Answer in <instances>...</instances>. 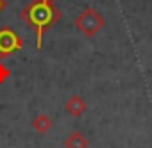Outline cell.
Returning <instances> with one entry per match:
<instances>
[{
    "label": "cell",
    "instance_id": "cell-5",
    "mask_svg": "<svg viewBox=\"0 0 152 148\" xmlns=\"http://www.w3.org/2000/svg\"><path fill=\"white\" fill-rule=\"evenodd\" d=\"M88 146H90V139L79 130L72 132L64 139V148H88Z\"/></svg>",
    "mask_w": 152,
    "mask_h": 148
},
{
    "label": "cell",
    "instance_id": "cell-4",
    "mask_svg": "<svg viewBox=\"0 0 152 148\" xmlns=\"http://www.w3.org/2000/svg\"><path fill=\"white\" fill-rule=\"evenodd\" d=\"M64 111H66L70 116H73V118H81V116L88 111V104H86V100H84L83 96L73 95L72 98L66 100V104H64Z\"/></svg>",
    "mask_w": 152,
    "mask_h": 148
},
{
    "label": "cell",
    "instance_id": "cell-7",
    "mask_svg": "<svg viewBox=\"0 0 152 148\" xmlns=\"http://www.w3.org/2000/svg\"><path fill=\"white\" fill-rule=\"evenodd\" d=\"M9 77H11V70L2 62V64H0V84H4Z\"/></svg>",
    "mask_w": 152,
    "mask_h": 148
},
{
    "label": "cell",
    "instance_id": "cell-6",
    "mask_svg": "<svg viewBox=\"0 0 152 148\" xmlns=\"http://www.w3.org/2000/svg\"><path fill=\"white\" fill-rule=\"evenodd\" d=\"M31 125H32V128H34L38 134H47V132H50V128L54 127V121H52L50 116L39 114V116H36V118L32 120Z\"/></svg>",
    "mask_w": 152,
    "mask_h": 148
},
{
    "label": "cell",
    "instance_id": "cell-1",
    "mask_svg": "<svg viewBox=\"0 0 152 148\" xmlns=\"http://www.w3.org/2000/svg\"><path fill=\"white\" fill-rule=\"evenodd\" d=\"M20 18L23 20V23L34 27L36 48H41L45 30L50 29L56 22H59L61 11L57 9V6H54L52 2H47V0H32L31 4H27L20 11Z\"/></svg>",
    "mask_w": 152,
    "mask_h": 148
},
{
    "label": "cell",
    "instance_id": "cell-2",
    "mask_svg": "<svg viewBox=\"0 0 152 148\" xmlns=\"http://www.w3.org/2000/svg\"><path fill=\"white\" fill-rule=\"evenodd\" d=\"M106 25L104 16L93 9V7H86L83 9L77 18H75V29H77L84 38H95Z\"/></svg>",
    "mask_w": 152,
    "mask_h": 148
},
{
    "label": "cell",
    "instance_id": "cell-8",
    "mask_svg": "<svg viewBox=\"0 0 152 148\" xmlns=\"http://www.w3.org/2000/svg\"><path fill=\"white\" fill-rule=\"evenodd\" d=\"M6 6H7V4H6V0H0V11H4Z\"/></svg>",
    "mask_w": 152,
    "mask_h": 148
},
{
    "label": "cell",
    "instance_id": "cell-10",
    "mask_svg": "<svg viewBox=\"0 0 152 148\" xmlns=\"http://www.w3.org/2000/svg\"><path fill=\"white\" fill-rule=\"evenodd\" d=\"M47 2H54V0H47Z\"/></svg>",
    "mask_w": 152,
    "mask_h": 148
},
{
    "label": "cell",
    "instance_id": "cell-3",
    "mask_svg": "<svg viewBox=\"0 0 152 148\" xmlns=\"http://www.w3.org/2000/svg\"><path fill=\"white\" fill-rule=\"evenodd\" d=\"M23 48V39L15 32L11 27H2L0 29V52L6 57L20 52Z\"/></svg>",
    "mask_w": 152,
    "mask_h": 148
},
{
    "label": "cell",
    "instance_id": "cell-9",
    "mask_svg": "<svg viewBox=\"0 0 152 148\" xmlns=\"http://www.w3.org/2000/svg\"><path fill=\"white\" fill-rule=\"evenodd\" d=\"M6 59H7V57H6V55H4V54H2V52H0V64H2V62H4V61H6Z\"/></svg>",
    "mask_w": 152,
    "mask_h": 148
}]
</instances>
